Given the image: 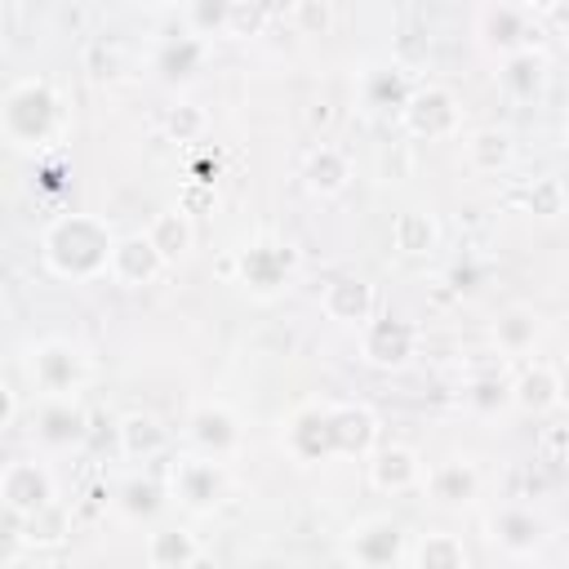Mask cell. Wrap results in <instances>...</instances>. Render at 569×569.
I'll list each match as a JSON object with an SVG mask.
<instances>
[{
    "mask_svg": "<svg viewBox=\"0 0 569 569\" xmlns=\"http://www.w3.org/2000/svg\"><path fill=\"white\" fill-rule=\"evenodd\" d=\"M378 413L356 400H307L289 413L280 445L298 467L333 462V458H369L378 449Z\"/></svg>",
    "mask_w": 569,
    "mask_h": 569,
    "instance_id": "6da1fadb",
    "label": "cell"
},
{
    "mask_svg": "<svg viewBox=\"0 0 569 569\" xmlns=\"http://www.w3.org/2000/svg\"><path fill=\"white\" fill-rule=\"evenodd\" d=\"M116 227L98 213H58L40 231V258L49 276L71 280V284H93L111 276V253H116Z\"/></svg>",
    "mask_w": 569,
    "mask_h": 569,
    "instance_id": "7a4b0ae2",
    "label": "cell"
},
{
    "mask_svg": "<svg viewBox=\"0 0 569 569\" xmlns=\"http://www.w3.org/2000/svg\"><path fill=\"white\" fill-rule=\"evenodd\" d=\"M67 133V102L44 76H18L0 93V138L13 151H49Z\"/></svg>",
    "mask_w": 569,
    "mask_h": 569,
    "instance_id": "3957f363",
    "label": "cell"
},
{
    "mask_svg": "<svg viewBox=\"0 0 569 569\" xmlns=\"http://www.w3.org/2000/svg\"><path fill=\"white\" fill-rule=\"evenodd\" d=\"M27 382L40 400H80L89 387V356L71 338H40L27 347Z\"/></svg>",
    "mask_w": 569,
    "mask_h": 569,
    "instance_id": "277c9868",
    "label": "cell"
},
{
    "mask_svg": "<svg viewBox=\"0 0 569 569\" xmlns=\"http://www.w3.org/2000/svg\"><path fill=\"white\" fill-rule=\"evenodd\" d=\"M169 502H178L187 516H213L231 493V471L218 458L204 453H178L169 462Z\"/></svg>",
    "mask_w": 569,
    "mask_h": 569,
    "instance_id": "5b68a950",
    "label": "cell"
},
{
    "mask_svg": "<svg viewBox=\"0 0 569 569\" xmlns=\"http://www.w3.org/2000/svg\"><path fill=\"white\" fill-rule=\"evenodd\" d=\"M476 36L485 44V53H493L498 62L520 53V49H538L542 22L533 13V4L520 0H489L476 9Z\"/></svg>",
    "mask_w": 569,
    "mask_h": 569,
    "instance_id": "8992f818",
    "label": "cell"
},
{
    "mask_svg": "<svg viewBox=\"0 0 569 569\" xmlns=\"http://www.w3.org/2000/svg\"><path fill=\"white\" fill-rule=\"evenodd\" d=\"M400 129L418 142H449V138H462V102L449 84H418L405 102V111L396 116Z\"/></svg>",
    "mask_w": 569,
    "mask_h": 569,
    "instance_id": "52a82bcc",
    "label": "cell"
},
{
    "mask_svg": "<svg viewBox=\"0 0 569 569\" xmlns=\"http://www.w3.org/2000/svg\"><path fill=\"white\" fill-rule=\"evenodd\" d=\"M342 551L356 569H400L409 556V533L396 516H360L342 533Z\"/></svg>",
    "mask_w": 569,
    "mask_h": 569,
    "instance_id": "ba28073f",
    "label": "cell"
},
{
    "mask_svg": "<svg viewBox=\"0 0 569 569\" xmlns=\"http://www.w3.org/2000/svg\"><path fill=\"white\" fill-rule=\"evenodd\" d=\"M356 351L369 369L378 373H396L413 360L418 351V325L405 320V316H391V311H378L360 333H356Z\"/></svg>",
    "mask_w": 569,
    "mask_h": 569,
    "instance_id": "9c48e42d",
    "label": "cell"
},
{
    "mask_svg": "<svg viewBox=\"0 0 569 569\" xmlns=\"http://www.w3.org/2000/svg\"><path fill=\"white\" fill-rule=\"evenodd\" d=\"M0 502H4V516L9 520H27V516H40L44 507L58 502V480L44 462L36 458H13L4 462L0 471Z\"/></svg>",
    "mask_w": 569,
    "mask_h": 569,
    "instance_id": "30bf717a",
    "label": "cell"
},
{
    "mask_svg": "<svg viewBox=\"0 0 569 569\" xmlns=\"http://www.w3.org/2000/svg\"><path fill=\"white\" fill-rule=\"evenodd\" d=\"M293 249L289 244H276V240H258V244H244L236 249V258L227 262V271H236V280L253 293V298H276L289 280H293Z\"/></svg>",
    "mask_w": 569,
    "mask_h": 569,
    "instance_id": "8fae6325",
    "label": "cell"
},
{
    "mask_svg": "<svg viewBox=\"0 0 569 569\" xmlns=\"http://www.w3.org/2000/svg\"><path fill=\"white\" fill-rule=\"evenodd\" d=\"M182 436H187L191 453H204V458L227 462V458L240 449V418H236V409L222 405V400H200V405L187 413Z\"/></svg>",
    "mask_w": 569,
    "mask_h": 569,
    "instance_id": "7c38bea8",
    "label": "cell"
},
{
    "mask_svg": "<svg viewBox=\"0 0 569 569\" xmlns=\"http://www.w3.org/2000/svg\"><path fill=\"white\" fill-rule=\"evenodd\" d=\"M365 476H369V489H378V493H387V498H400V493L422 489L427 462H422V453H418L413 445L391 440V445H378V449L365 458Z\"/></svg>",
    "mask_w": 569,
    "mask_h": 569,
    "instance_id": "4fadbf2b",
    "label": "cell"
},
{
    "mask_svg": "<svg viewBox=\"0 0 569 569\" xmlns=\"http://www.w3.org/2000/svg\"><path fill=\"white\" fill-rule=\"evenodd\" d=\"M320 311H325V320H333V325L360 333V329L378 316V289H373L365 276L342 271V276H333V280L320 289Z\"/></svg>",
    "mask_w": 569,
    "mask_h": 569,
    "instance_id": "5bb4252c",
    "label": "cell"
},
{
    "mask_svg": "<svg viewBox=\"0 0 569 569\" xmlns=\"http://www.w3.org/2000/svg\"><path fill=\"white\" fill-rule=\"evenodd\" d=\"M489 542L516 560H529L547 547V525L533 507H520V502H507L489 516Z\"/></svg>",
    "mask_w": 569,
    "mask_h": 569,
    "instance_id": "9a60e30c",
    "label": "cell"
},
{
    "mask_svg": "<svg viewBox=\"0 0 569 569\" xmlns=\"http://www.w3.org/2000/svg\"><path fill=\"white\" fill-rule=\"evenodd\" d=\"M511 409L525 418H547L560 409V373L551 360H525L511 373Z\"/></svg>",
    "mask_w": 569,
    "mask_h": 569,
    "instance_id": "2e32d148",
    "label": "cell"
},
{
    "mask_svg": "<svg viewBox=\"0 0 569 569\" xmlns=\"http://www.w3.org/2000/svg\"><path fill=\"white\" fill-rule=\"evenodd\" d=\"M160 271H169L164 267V258H160V249L151 244V236L147 231H124L120 240H116V253H111V284H124V289H142V284H151Z\"/></svg>",
    "mask_w": 569,
    "mask_h": 569,
    "instance_id": "e0dca14e",
    "label": "cell"
},
{
    "mask_svg": "<svg viewBox=\"0 0 569 569\" xmlns=\"http://www.w3.org/2000/svg\"><path fill=\"white\" fill-rule=\"evenodd\" d=\"M422 493H427L436 507H445V511H462V507H471V502L480 498V471H476V462H467V458H445V462L427 467Z\"/></svg>",
    "mask_w": 569,
    "mask_h": 569,
    "instance_id": "ac0fdd59",
    "label": "cell"
},
{
    "mask_svg": "<svg viewBox=\"0 0 569 569\" xmlns=\"http://www.w3.org/2000/svg\"><path fill=\"white\" fill-rule=\"evenodd\" d=\"M542 333H547V325L529 302H511L493 320V347H498L502 360H525L542 342Z\"/></svg>",
    "mask_w": 569,
    "mask_h": 569,
    "instance_id": "d6986e66",
    "label": "cell"
},
{
    "mask_svg": "<svg viewBox=\"0 0 569 569\" xmlns=\"http://www.w3.org/2000/svg\"><path fill=\"white\" fill-rule=\"evenodd\" d=\"M89 436V413L80 400H40L36 409V440L44 449H76Z\"/></svg>",
    "mask_w": 569,
    "mask_h": 569,
    "instance_id": "ffe728a7",
    "label": "cell"
},
{
    "mask_svg": "<svg viewBox=\"0 0 569 569\" xmlns=\"http://www.w3.org/2000/svg\"><path fill=\"white\" fill-rule=\"evenodd\" d=\"M116 445H120V453H124L129 462H156V458L169 453L173 436H169V427H164L156 413L133 409V413H124V418L116 422Z\"/></svg>",
    "mask_w": 569,
    "mask_h": 569,
    "instance_id": "44dd1931",
    "label": "cell"
},
{
    "mask_svg": "<svg viewBox=\"0 0 569 569\" xmlns=\"http://www.w3.org/2000/svg\"><path fill=\"white\" fill-rule=\"evenodd\" d=\"M498 84H502L516 102L542 98L547 84H551V58H547V49L538 44V49H520V53L502 58V62H498Z\"/></svg>",
    "mask_w": 569,
    "mask_h": 569,
    "instance_id": "7402d4cb",
    "label": "cell"
},
{
    "mask_svg": "<svg viewBox=\"0 0 569 569\" xmlns=\"http://www.w3.org/2000/svg\"><path fill=\"white\" fill-rule=\"evenodd\" d=\"M298 178H302V187H307L311 196H320V200L342 196L347 182H351V156H347L342 147H333V142H316V147L302 156Z\"/></svg>",
    "mask_w": 569,
    "mask_h": 569,
    "instance_id": "603a6c76",
    "label": "cell"
},
{
    "mask_svg": "<svg viewBox=\"0 0 569 569\" xmlns=\"http://www.w3.org/2000/svg\"><path fill=\"white\" fill-rule=\"evenodd\" d=\"M413 89L418 84L409 80V71L400 62H373V67L360 71V102L369 111H396L400 116Z\"/></svg>",
    "mask_w": 569,
    "mask_h": 569,
    "instance_id": "cb8c5ba5",
    "label": "cell"
},
{
    "mask_svg": "<svg viewBox=\"0 0 569 569\" xmlns=\"http://www.w3.org/2000/svg\"><path fill=\"white\" fill-rule=\"evenodd\" d=\"M204 58H209V40H200V36H191V31L178 27V31L164 36V44L156 49V71H160L164 84H191V80L200 76Z\"/></svg>",
    "mask_w": 569,
    "mask_h": 569,
    "instance_id": "d4e9b609",
    "label": "cell"
},
{
    "mask_svg": "<svg viewBox=\"0 0 569 569\" xmlns=\"http://www.w3.org/2000/svg\"><path fill=\"white\" fill-rule=\"evenodd\" d=\"M142 556L147 569H191L204 556V547L187 525H156L142 542Z\"/></svg>",
    "mask_w": 569,
    "mask_h": 569,
    "instance_id": "484cf974",
    "label": "cell"
},
{
    "mask_svg": "<svg viewBox=\"0 0 569 569\" xmlns=\"http://www.w3.org/2000/svg\"><path fill=\"white\" fill-rule=\"evenodd\" d=\"M462 160L471 173H507L516 160V138L502 124H480L462 138Z\"/></svg>",
    "mask_w": 569,
    "mask_h": 569,
    "instance_id": "4316f807",
    "label": "cell"
},
{
    "mask_svg": "<svg viewBox=\"0 0 569 569\" xmlns=\"http://www.w3.org/2000/svg\"><path fill=\"white\" fill-rule=\"evenodd\" d=\"M147 236H151V244L160 249L164 267H178V262L196 249V222H191V213H187L182 204L160 209V213L147 222Z\"/></svg>",
    "mask_w": 569,
    "mask_h": 569,
    "instance_id": "83f0119b",
    "label": "cell"
},
{
    "mask_svg": "<svg viewBox=\"0 0 569 569\" xmlns=\"http://www.w3.org/2000/svg\"><path fill=\"white\" fill-rule=\"evenodd\" d=\"M71 533V516L62 502L44 507L40 516H27V520H9V542L13 547H31V551H49V547H62V538Z\"/></svg>",
    "mask_w": 569,
    "mask_h": 569,
    "instance_id": "f1b7e54d",
    "label": "cell"
},
{
    "mask_svg": "<svg viewBox=\"0 0 569 569\" xmlns=\"http://www.w3.org/2000/svg\"><path fill=\"white\" fill-rule=\"evenodd\" d=\"M511 360H498L493 369H471L467 387H462V400L480 413V418H493L502 409H511V373H507Z\"/></svg>",
    "mask_w": 569,
    "mask_h": 569,
    "instance_id": "f546056e",
    "label": "cell"
},
{
    "mask_svg": "<svg viewBox=\"0 0 569 569\" xmlns=\"http://www.w3.org/2000/svg\"><path fill=\"white\" fill-rule=\"evenodd\" d=\"M391 244L405 253V258H422L440 244V222L431 209H400L391 218Z\"/></svg>",
    "mask_w": 569,
    "mask_h": 569,
    "instance_id": "4dcf8cb0",
    "label": "cell"
},
{
    "mask_svg": "<svg viewBox=\"0 0 569 569\" xmlns=\"http://www.w3.org/2000/svg\"><path fill=\"white\" fill-rule=\"evenodd\" d=\"M409 569H467V542L453 529H431L409 547Z\"/></svg>",
    "mask_w": 569,
    "mask_h": 569,
    "instance_id": "1f68e13d",
    "label": "cell"
},
{
    "mask_svg": "<svg viewBox=\"0 0 569 569\" xmlns=\"http://www.w3.org/2000/svg\"><path fill=\"white\" fill-rule=\"evenodd\" d=\"M178 13V27L200 36V40H231V13H236V0H187Z\"/></svg>",
    "mask_w": 569,
    "mask_h": 569,
    "instance_id": "d6a6232c",
    "label": "cell"
},
{
    "mask_svg": "<svg viewBox=\"0 0 569 569\" xmlns=\"http://www.w3.org/2000/svg\"><path fill=\"white\" fill-rule=\"evenodd\" d=\"M164 502H169V489H164L160 480H151V476H129V480L120 485V493H116L120 516L133 520V525L156 520V516L164 511Z\"/></svg>",
    "mask_w": 569,
    "mask_h": 569,
    "instance_id": "836d02e7",
    "label": "cell"
},
{
    "mask_svg": "<svg viewBox=\"0 0 569 569\" xmlns=\"http://www.w3.org/2000/svg\"><path fill=\"white\" fill-rule=\"evenodd\" d=\"M565 209H569V182H565L560 173H542V178H533V182L525 187V213L551 222V218H560Z\"/></svg>",
    "mask_w": 569,
    "mask_h": 569,
    "instance_id": "e575fe53",
    "label": "cell"
},
{
    "mask_svg": "<svg viewBox=\"0 0 569 569\" xmlns=\"http://www.w3.org/2000/svg\"><path fill=\"white\" fill-rule=\"evenodd\" d=\"M164 133H169L173 142H204V133H209V111H204L200 102H191V98H178V102L164 111Z\"/></svg>",
    "mask_w": 569,
    "mask_h": 569,
    "instance_id": "d590c367",
    "label": "cell"
},
{
    "mask_svg": "<svg viewBox=\"0 0 569 569\" xmlns=\"http://www.w3.org/2000/svg\"><path fill=\"white\" fill-rule=\"evenodd\" d=\"M284 18H289L302 36H320V31H329V22H333V4H325V0H302V4H293Z\"/></svg>",
    "mask_w": 569,
    "mask_h": 569,
    "instance_id": "8d00e7d4",
    "label": "cell"
},
{
    "mask_svg": "<svg viewBox=\"0 0 569 569\" xmlns=\"http://www.w3.org/2000/svg\"><path fill=\"white\" fill-rule=\"evenodd\" d=\"M271 13H276V9H267V4H240V0H236V13H231V40L258 36V31L271 22Z\"/></svg>",
    "mask_w": 569,
    "mask_h": 569,
    "instance_id": "74e56055",
    "label": "cell"
},
{
    "mask_svg": "<svg viewBox=\"0 0 569 569\" xmlns=\"http://www.w3.org/2000/svg\"><path fill=\"white\" fill-rule=\"evenodd\" d=\"M18 413H22V396L13 382H0V431H13L18 427Z\"/></svg>",
    "mask_w": 569,
    "mask_h": 569,
    "instance_id": "f35d334b",
    "label": "cell"
},
{
    "mask_svg": "<svg viewBox=\"0 0 569 569\" xmlns=\"http://www.w3.org/2000/svg\"><path fill=\"white\" fill-rule=\"evenodd\" d=\"M449 280H453V289H458V293H471V289H476V271H471V267H453V271H449Z\"/></svg>",
    "mask_w": 569,
    "mask_h": 569,
    "instance_id": "ab89813d",
    "label": "cell"
},
{
    "mask_svg": "<svg viewBox=\"0 0 569 569\" xmlns=\"http://www.w3.org/2000/svg\"><path fill=\"white\" fill-rule=\"evenodd\" d=\"M556 373H560V405H569V360H560Z\"/></svg>",
    "mask_w": 569,
    "mask_h": 569,
    "instance_id": "60d3db41",
    "label": "cell"
},
{
    "mask_svg": "<svg viewBox=\"0 0 569 569\" xmlns=\"http://www.w3.org/2000/svg\"><path fill=\"white\" fill-rule=\"evenodd\" d=\"M191 569H218V560H213V556H200V560H196Z\"/></svg>",
    "mask_w": 569,
    "mask_h": 569,
    "instance_id": "b9f144b4",
    "label": "cell"
},
{
    "mask_svg": "<svg viewBox=\"0 0 569 569\" xmlns=\"http://www.w3.org/2000/svg\"><path fill=\"white\" fill-rule=\"evenodd\" d=\"M565 147H569V116H565Z\"/></svg>",
    "mask_w": 569,
    "mask_h": 569,
    "instance_id": "7bdbcfd3",
    "label": "cell"
}]
</instances>
